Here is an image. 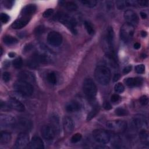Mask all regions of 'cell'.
Wrapping results in <instances>:
<instances>
[{
	"label": "cell",
	"instance_id": "cell-1",
	"mask_svg": "<svg viewBox=\"0 0 149 149\" xmlns=\"http://www.w3.org/2000/svg\"><path fill=\"white\" fill-rule=\"evenodd\" d=\"M103 48L105 53L110 60L114 63H117L116 54L114 48V33L112 27L110 26L107 29V32L103 39Z\"/></svg>",
	"mask_w": 149,
	"mask_h": 149
},
{
	"label": "cell",
	"instance_id": "cell-2",
	"mask_svg": "<svg viewBox=\"0 0 149 149\" xmlns=\"http://www.w3.org/2000/svg\"><path fill=\"white\" fill-rule=\"evenodd\" d=\"M94 76L98 83L106 86L108 84L111 80V72L108 67L101 65L96 67L94 72Z\"/></svg>",
	"mask_w": 149,
	"mask_h": 149
},
{
	"label": "cell",
	"instance_id": "cell-3",
	"mask_svg": "<svg viewBox=\"0 0 149 149\" xmlns=\"http://www.w3.org/2000/svg\"><path fill=\"white\" fill-rule=\"evenodd\" d=\"M53 18L55 21L66 26L73 33L76 34L77 33L76 30L77 22L76 20L70 15L62 12H58L54 15Z\"/></svg>",
	"mask_w": 149,
	"mask_h": 149
},
{
	"label": "cell",
	"instance_id": "cell-4",
	"mask_svg": "<svg viewBox=\"0 0 149 149\" xmlns=\"http://www.w3.org/2000/svg\"><path fill=\"white\" fill-rule=\"evenodd\" d=\"M50 60L48 56L39 53H34L27 61V65L33 69L38 68L41 64H48Z\"/></svg>",
	"mask_w": 149,
	"mask_h": 149
},
{
	"label": "cell",
	"instance_id": "cell-5",
	"mask_svg": "<svg viewBox=\"0 0 149 149\" xmlns=\"http://www.w3.org/2000/svg\"><path fill=\"white\" fill-rule=\"evenodd\" d=\"M14 88L17 93L25 97L31 96L34 91L32 84L21 80H18L14 83Z\"/></svg>",
	"mask_w": 149,
	"mask_h": 149
},
{
	"label": "cell",
	"instance_id": "cell-6",
	"mask_svg": "<svg viewBox=\"0 0 149 149\" xmlns=\"http://www.w3.org/2000/svg\"><path fill=\"white\" fill-rule=\"evenodd\" d=\"M83 92L86 97L90 100H93L95 98L97 89L95 84L91 79H86L83 84Z\"/></svg>",
	"mask_w": 149,
	"mask_h": 149
},
{
	"label": "cell",
	"instance_id": "cell-7",
	"mask_svg": "<svg viewBox=\"0 0 149 149\" xmlns=\"http://www.w3.org/2000/svg\"><path fill=\"white\" fill-rule=\"evenodd\" d=\"M134 33L135 26L128 23L124 24L120 29V37L125 43H128L132 39Z\"/></svg>",
	"mask_w": 149,
	"mask_h": 149
},
{
	"label": "cell",
	"instance_id": "cell-8",
	"mask_svg": "<svg viewBox=\"0 0 149 149\" xmlns=\"http://www.w3.org/2000/svg\"><path fill=\"white\" fill-rule=\"evenodd\" d=\"M93 137L95 141L100 144H107L110 141V133L104 129H96L93 132Z\"/></svg>",
	"mask_w": 149,
	"mask_h": 149
},
{
	"label": "cell",
	"instance_id": "cell-9",
	"mask_svg": "<svg viewBox=\"0 0 149 149\" xmlns=\"http://www.w3.org/2000/svg\"><path fill=\"white\" fill-rule=\"evenodd\" d=\"M106 126L114 132L121 133L126 129L127 122L121 119L110 121L106 123Z\"/></svg>",
	"mask_w": 149,
	"mask_h": 149
},
{
	"label": "cell",
	"instance_id": "cell-10",
	"mask_svg": "<svg viewBox=\"0 0 149 149\" xmlns=\"http://www.w3.org/2000/svg\"><path fill=\"white\" fill-rule=\"evenodd\" d=\"M133 125L134 127L140 130H147L148 129V122L144 116L137 114L133 118Z\"/></svg>",
	"mask_w": 149,
	"mask_h": 149
},
{
	"label": "cell",
	"instance_id": "cell-11",
	"mask_svg": "<svg viewBox=\"0 0 149 149\" xmlns=\"http://www.w3.org/2000/svg\"><path fill=\"white\" fill-rule=\"evenodd\" d=\"M62 36L57 32L53 31L49 32L47 36V41L49 44L52 46L58 47L62 43Z\"/></svg>",
	"mask_w": 149,
	"mask_h": 149
},
{
	"label": "cell",
	"instance_id": "cell-12",
	"mask_svg": "<svg viewBox=\"0 0 149 149\" xmlns=\"http://www.w3.org/2000/svg\"><path fill=\"white\" fill-rule=\"evenodd\" d=\"M56 133L57 131L51 124L44 125L41 130L42 136L47 140H53L55 137Z\"/></svg>",
	"mask_w": 149,
	"mask_h": 149
},
{
	"label": "cell",
	"instance_id": "cell-13",
	"mask_svg": "<svg viewBox=\"0 0 149 149\" xmlns=\"http://www.w3.org/2000/svg\"><path fill=\"white\" fill-rule=\"evenodd\" d=\"M29 144V136L26 132H21L18 136L15 147L19 149L25 148Z\"/></svg>",
	"mask_w": 149,
	"mask_h": 149
},
{
	"label": "cell",
	"instance_id": "cell-14",
	"mask_svg": "<svg viewBox=\"0 0 149 149\" xmlns=\"http://www.w3.org/2000/svg\"><path fill=\"white\" fill-rule=\"evenodd\" d=\"M124 16L125 21H126V23H128L133 26L136 25L139 23V17L137 14L132 10H126L124 12Z\"/></svg>",
	"mask_w": 149,
	"mask_h": 149
},
{
	"label": "cell",
	"instance_id": "cell-15",
	"mask_svg": "<svg viewBox=\"0 0 149 149\" xmlns=\"http://www.w3.org/2000/svg\"><path fill=\"white\" fill-rule=\"evenodd\" d=\"M0 123L3 128H9L15 126L16 123L15 119L11 115H1Z\"/></svg>",
	"mask_w": 149,
	"mask_h": 149
},
{
	"label": "cell",
	"instance_id": "cell-16",
	"mask_svg": "<svg viewBox=\"0 0 149 149\" xmlns=\"http://www.w3.org/2000/svg\"><path fill=\"white\" fill-rule=\"evenodd\" d=\"M18 129L22 130V132H26L30 130L33 126V124L30 121L26 118L20 119L18 122L16 123L15 126Z\"/></svg>",
	"mask_w": 149,
	"mask_h": 149
},
{
	"label": "cell",
	"instance_id": "cell-17",
	"mask_svg": "<svg viewBox=\"0 0 149 149\" xmlns=\"http://www.w3.org/2000/svg\"><path fill=\"white\" fill-rule=\"evenodd\" d=\"M18 78L19 80L29 83L30 84H33L35 82L36 78L34 74L29 71H22L19 72L18 75Z\"/></svg>",
	"mask_w": 149,
	"mask_h": 149
},
{
	"label": "cell",
	"instance_id": "cell-18",
	"mask_svg": "<svg viewBox=\"0 0 149 149\" xmlns=\"http://www.w3.org/2000/svg\"><path fill=\"white\" fill-rule=\"evenodd\" d=\"M8 104L10 108L14 109L19 112H23L25 110V106L15 98H11L8 100Z\"/></svg>",
	"mask_w": 149,
	"mask_h": 149
},
{
	"label": "cell",
	"instance_id": "cell-19",
	"mask_svg": "<svg viewBox=\"0 0 149 149\" xmlns=\"http://www.w3.org/2000/svg\"><path fill=\"white\" fill-rule=\"evenodd\" d=\"M31 17L22 16L21 18L16 20L11 25V27L14 29H20L24 27L29 22Z\"/></svg>",
	"mask_w": 149,
	"mask_h": 149
},
{
	"label": "cell",
	"instance_id": "cell-20",
	"mask_svg": "<svg viewBox=\"0 0 149 149\" xmlns=\"http://www.w3.org/2000/svg\"><path fill=\"white\" fill-rule=\"evenodd\" d=\"M63 128L67 133H71L75 128V124L73 119L69 117H64L63 118Z\"/></svg>",
	"mask_w": 149,
	"mask_h": 149
},
{
	"label": "cell",
	"instance_id": "cell-21",
	"mask_svg": "<svg viewBox=\"0 0 149 149\" xmlns=\"http://www.w3.org/2000/svg\"><path fill=\"white\" fill-rule=\"evenodd\" d=\"M29 144V148L32 149H43L44 148L43 141L38 136L33 137Z\"/></svg>",
	"mask_w": 149,
	"mask_h": 149
},
{
	"label": "cell",
	"instance_id": "cell-22",
	"mask_svg": "<svg viewBox=\"0 0 149 149\" xmlns=\"http://www.w3.org/2000/svg\"><path fill=\"white\" fill-rule=\"evenodd\" d=\"M36 6L34 4H29L25 6L21 11L22 16L31 17L36 11Z\"/></svg>",
	"mask_w": 149,
	"mask_h": 149
},
{
	"label": "cell",
	"instance_id": "cell-23",
	"mask_svg": "<svg viewBox=\"0 0 149 149\" xmlns=\"http://www.w3.org/2000/svg\"><path fill=\"white\" fill-rule=\"evenodd\" d=\"M143 80L141 78H129L124 80L126 85L130 87L139 86L143 83Z\"/></svg>",
	"mask_w": 149,
	"mask_h": 149
},
{
	"label": "cell",
	"instance_id": "cell-24",
	"mask_svg": "<svg viewBox=\"0 0 149 149\" xmlns=\"http://www.w3.org/2000/svg\"><path fill=\"white\" fill-rule=\"evenodd\" d=\"M81 108L80 104L75 101H71L66 106V110L69 113H74L78 111Z\"/></svg>",
	"mask_w": 149,
	"mask_h": 149
},
{
	"label": "cell",
	"instance_id": "cell-25",
	"mask_svg": "<svg viewBox=\"0 0 149 149\" xmlns=\"http://www.w3.org/2000/svg\"><path fill=\"white\" fill-rule=\"evenodd\" d=\"M11 134L7 131H2L0 134V143L2 144H6L11 140Z\"/></svg>",
	"mask_w": 149,
	"mask_h": 149
},
{
	"label": "cell",
	"instance_id": "cell-26",
	"mask_svg": "<svg viewBox=\"0 0 149 149\" xmlns=\"http://www.w3.org/2000/svg\"><path fill=\"white\" fill-rule=\"evenodd\" d=\"M47 79L48 82L52 84H56L57 83V75L54 72L49 73L47 75Z\"/></svg>",
	"mask_w": 149,
	"mask_h": 149
},
{
	"label": "cell",
	"instance_id": "cell-27",
	"mask_svg": "<svg viewBox=\"0 0 149 149\" xmlns=\"http://www.w3.org/2000/svg\"><path fill=\"white\" fill-rule=\"evenodd\" d=\"M50 121H51V125L55 128L57 132L58 131L60 128L58 117L56 115H52L50 117Z\"/></svg>",
	"mask_w": 149,
	"mask_h": 149
},
{
	"label": "cell",
	"instance_id": "cell-28",
	"mask_svg": "<svg viewBox=\"0 0 149 149\" xmlns=\"http://www.w3.org/2000/svg\"><path fill=\"white\" fill-rule=\"evenodd\" d=\"M3 41L5 44L8 45L14 44L18 42V40L15 37H14L11 36H5L3 38Z\"/></svg>",
	"mask_w": 149,
	"mask_h": 149
},
{
	"label": "cell",
	"instance_id": "cell-29",
	"mask_svg": "<svg viewBox=\"0 0 149 149\" xmlns=\"http://www.w3.org/2000/svg\"><path fill=\"white\" fill-rule=\"evenodd\" d=\"M80 3L85 7L88 8H93L96 6L97 1L95 0H83L80 1Z\"/></svg>",
	"mask_w": 149,
	"mask_h": 149
},
{
	"label": "cell",
	"instance_id": "cell-30",
	"mask_svg": "<svg viewBox=\"0 0 149 149\" xmlns=\"http://www.w3.org/2000/svg\"><path fill=\"white\" fill-rule=\"evenodd\" d=\"M99 111V107L98 106H95L94 107V108H93V110L89 113L87 117V121H89L91 119H92L98 113Z\"/></svg>",
	"mask_w": 149,
	"mask_h": 149
},
{
	"label": "cell",
	"instance_id": "cell-31",
	"mask_svg": "<svg viewBox=\"0 0 149 149\" xmlns=\"http://www.w3.org/2000/svg\"><path fill=\"white\" fill-rule=\"evenodd\" d=\"M66 8L69 11H75L78 9V5L72 1H68L65 5Z\"/></svg>",
	"mask_w": 149,
	"mask_h": 149
},
{
	"label": "cell",
	"instance_id": "cell-32",
	"mask_svg": "<svg viewBox=\"0 0 149 149\" xmlns=\"http://www.w3.org/2000/svg\"><path fill=\"white\" fill-rule=\"evenodd\" d=\"M139 137L140 139L146 143L148 141V133L146 130H142L140 131L139 133Z\"/></svg>",
	"mask_w": 149,
	"mask_h": 149
},
{
	"label": "cell",
	"instance_id": "cell-33",
	"mask_svg": "<svg viewBox=\"0 0 149 149\" xmlns=\"http://www.w3.org/2000/svg\"><path fill=\"white\" fill-rule=\"evenodd\" d=\"M116 4L118 10H124L128 7H129L128 1H117Z\"/></svg>",
	"mask_w": 149,
	"mask_h": 149
},
{
	"label": "cell",
	"instance_id": "cell-34",
	"mask_svg": "<svg viewBox=\"0 0 149 149\" xmlns=\"http://www.w3.org/2000/svg\"><path fill=\"white\" fill-rule=\"evenodd\" d=\"M13 65L16 69H20L23 65V60L21 57H18L13 61Z\"/></svg>",
	"mask_w": 149,
	"mask_h": 149
},
{
	"label": "cell",
	"instance_id": "cell-35",
	"mask_svg": "<svg viewBox=\"0 0 149 149\" xmlns=\"http://www.w3.org/2000/svg\"><path fill=\"white\" fill-rule=\"evenodd\" d=\"M84 24V27L86 28V30H87L88 34H89L90 35H93L94 33V29L92 25L87 21H85Z\"/></svg>",
	"mask_w": 149,
	"mask_h": 149
},
{
	"label": "cell",
	"instance_id": "cell-36",
	"mask_svg": "<svg viewBox=\"0 0 149 149\" xmlns=\"http://www.w3.org/2000/svg\"><path fill=\"white\" fill-rule=\"evenodd\" d=\"M124 90H125V87L121 83H118L116 84L114 86V90L116 93H122V92H124Z\"/></svg>",
	"mask_w": 149,
	"mask_h": 149
},
{
	"label": "cell",
	"instance_id": "cell-37",
	"mask_svg": "<svg viewBox=\"0 0 149 149\" xmlns=\"http://www.w3.org/2000/svg\"><path fill=\"white\" fill-rule=\"evenodd\" d=\"M115 114L118 116H125L128 115V111L123 108H118L115 110Z\"/></svg>",
	"mask_w": 149,
	"mask_h": 149
},
{
	"label": "cell",
	"instance_id": "cell-38",
	"mask_svg": "<svg viewBox=\"0 0 149 149\" xmlns=\"http://www.w3.org/2000/svg\"><path fill=\"white\" fill-rule=\"evenodd\" d=\"M135 71L136 73L139 74H141L145 72V66L143 64H140L136 66L135 68Z\"/></svg>",
	"mask_w": 149,
	"mask_h": 149
},
{
	"label": "cell",
	"instance_id": "cell-39",
	"mask_svg": "<svg viewBox=\"0 0 149 149\" xmlns=\"http://www.w3.org/2000/svg\"><path fill=\"white\" fill-rule=\"evenodd\" d=\"M82 138V136L80 133H76L71 138V142L73 143H76L79 141Z\"/></svg>",
	"mask_w": 149,
	"mask_h": 149
},
{
	"label": "cell",
	"instance_id": "cell-40",
	"mask_svg": "<svg viewBox=\"0 0 149 149\" xmlns=\"http://www.w3.org/2000/svg\"><path fill=\"white\" fill-rule=\"evenodd\" d=\"M140 104L143 106H146L148 103V98L147 96L146 95H143L141 96L139 99Z\"/></svg>",
	"mask_w": 149,
	"mask_h": 149
},
{
	"label": "cell",
	"instance_id": "cell-41",
	"mask_svg": "<svg viewBox=\"0 0 149 149\" xmlns=\"http://www.w3.org/2000/svg\"><path fill=\"white\" fill-rule=\"evenodd\" d=\"M0 19H1L2 23H7L10 20V16L6 14L2 13L1 14V16H0Z\"/></svg>",
	"mask_w": 149,
	"mask_h": 149
},
{
	"label": "cell",
	"instance_id": "cell-42",
	"mask_svg": "<svg viewBox=\"0 0 149 149\" xmlns=\"http://www.w3.org/2000/svg\"><path fill=\"white\" fill-rule=\"evenodd\" d=\"M53 13H54V10L49 8V9H48V10H45L44 12V13L43 14V16L44 18H48L50 16H51L53 14Z\"/></svg>",
	"mask_w": 149,
	"mask_h": 149
},
{
	"label": "cell",
	"instance_id": "cell-43",
	"mask_svg": "<svg viewBox=\"0 0 149 149\" xmlns=\"http://www.w3.org/2000/svg\"><path fill=\"white\" fill-rule=\"evenodd\" d=\"M3 79L4 82H8L11 79V74L8 72H5L3 74Z\"/></svg>",
	"mask_w": 149,
	"mask_h": 149
},
{
	"label": "cell",
	"instance_id": "cell-44",
	"mask_svg": "<svg viewBox=\"0 0 149 149\" xmlns=\"http://www.w3.org/2000/svg\"><path fill=\"white\" fill-rule=\"evenodd\" d=\"M120 98V97L118 94H113L111 97V100L112 102L113 103H115V102H117Z\"/></svg>",
	"mask_w": 149,
	"mask_h": 149
},
{
	"label": "cell",
	"instance_id": "cell-45",
	"mask_svg": "<svg viewBox=\"0 0 149 149\" xmlns=\"http://www.w3.org/2000/svg\"><path fill=\"white\" fill-rule=\"evenodd\" d=\"M137 5L141 7H147L148 5V1H137Z\"/></svg>",
	"mask_w": 149,
	"mask_h": 149
},
{
	"label": "cell",
	"instance_id": "cell-46",
	"mask_svg": "<svg viewBox=\"0 0 149 149\" xmlns=\"http://www.w3.org/2000/svg\"><path fill=\"white\" fill-rule=\"evenodd\" d=\"M4 6L7 8H11V6L13 4V1H4Z\"/></svg>",
	"mask_w": 149,
	"mask_h": 149
},
{
	"label": "cell",
	"instance_id": "cell-47",
	"mask_svg": "<svg viewBox=\"0 0 149 149\" xmlns=\"http://www.w3.org/2000/svg\"><path fill=\"white\" fill-rule=\"evenodd\" d=\"M131 69H132V67L131 66H127L126 67L124 70H123V73L124 74H127L128 73H129L130 71H131Z\"/></svg>",
	"mask_w": 149,
	"mask_h": 149
},
{
	"label": "cell",
	"instance_id": "cell-48",
	"mask_svg": "<svg viewBox=\"0 0 149 149\" xmlns=\"http://www.w3.org/2000/svg\"><path fill=\"white\" fill-rule=\"evenodd\" d=\"M104 107L107 110H111L112 108V106H111V104L110 103H108V102H106L104 103Z\"/></svg>",
	"mask_w": 149,
	"mask_h": 149
},
{
	"label": "cell",
	"instance_id": "cell-49",
	"mask_svg": "<svg viewBox=\"0 0 149 149\" xmlns=\"http://www.w3.org/2000/svg\"><path fill=\"white\" fill-rule=\"evenodd\" d=\"M120 77H121V76H120L119 74H118V73L115 74V75H114V78H113V81H114V82H117V80H118L119 79Z\"/></svg>",
	"mask_w": 149,
	"mask_h": 149
},
{
	"label": "cell",
	"instance_id": "cell-50",
	"mask_svg": "<svg viewBox=\"0 0 149 149\" xmlns=\"http://www.w3.org/2000/svg\"><path fill=\"white\" fill-rule=\"evenodd\" d=\"M44 29L42 27H41L40 28V27H37V29H36V33H37V34H41V33H43V30Z\"/></svg>",
	"mask_w": 149,
	"mask_h": 149
},
{
	"label": "cell",
	"instance_id": "cell-51",
	"mask_svg": "<svg viewBox=\"0 0 149 149\" xmlns=\"http://www.w3.org/2000/svg\"><path fill=\"white\" fill-rule=\"evenodd\" d=\"M140 16H141V18H142V19H146V18H147V14H146V13H144V12H140Z\"/></svg>",
	"mask_w": 149,
	"mask_h": 149
},
{
	"label": "cell",
	"instance_id": "cell-52",
	"mask_svg": "<svg viewBox=\"0 0 149 149\" xmlns=\"http://www.w3.org/2000/svg\"><path fill=\"white\" fill-rule=\"evenodd\" d=\"M140 48V44L139 43H136L134 44V48L136 49H138Z\"/></svg>",
	"mask_w": 149,
	"mask_h": 149
},
{
	"label": "cell",
	"instance_id": "cell-53",
	"mask_svg": "<svg viewBox=\"0 0 149 149\" xmlns=\"http://www.w3.org/2000/svg\"><path fill=\"white\" fill-rule=\"evenodd\" d=\"M8 56H9V57H11V58H14V57L15 56V54L14 53L11 52V53H9Z\"/></svg>",
	"mask_w": 149,
	"mask_h": 149
},
{
	"label": "cell",
	"instance_id": "cell-54",
	"mask_svg": "<svg viewBox=\"0 0 149 149\" xmlns=\"http://www.w3.org/2000/svg\"><path fill=\"white\" fill-rule=\"evenodd\" d=\"M141 35L142 37H146L147 36V32H144V31H142L141 33Z\"/></svg>",
	"mask_w": 149,
	"mask_h": 149
},
{
	"label": "cell",
	"instance_id": "cell-55",
	"mask_svg": "<svg viewBox=\"0 0 149 149\" xmlns=\"http://www.w3.org/2000/svg\"><path fill=\"white\" fill-rule=\"evenodd\" d=\"M3 48L1 47V56L3 55Z\"/></svg>",
	"mask_w": 149,
	"mask_h": 149
}]
</instances>
